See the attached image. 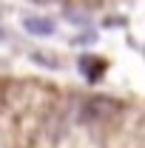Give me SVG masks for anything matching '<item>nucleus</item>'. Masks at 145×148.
<instances>
[{"label":"nucleus","mask_w":145,"mask_h":148,"mask_svg":"<svg viewBox=\"0 0 145 148\" xmlns=\"http://www.w3.org/2000/svg\"><path fill=\"white\" fill-rule=\"evenodd\" d=\"M0 40H3V29H0Z\"/></svg>","instance_id":"4"},{"label":"nucleus","mask_w":145,"mask_h":148,"mask_svg":"<svg viewBox=\"0 0 145 148\" xmlns=\"http://www.w3.org/2000/svg\"><path fill=\"white\" fill-rule=\"evenodd\" d=\"M23 26H26V32L40 34V37H46V34L54 32V23H51V20H43V17H26V20H23Z\"/></svg>","instance_id":"1"},{"label":"nucleus","mask_w":145,"mask_h":148,"mask_svg":"<svg viewBox=\"0 0 145 148\" xmlns=\"http://www.w3.org/2000/svg\"><path fill=\"white\" fill-rule=\"evenodd\" d=\"M80 69L85 71V77H88V80H97V77H100V71H103V63H100L97 57H83V60H80Z\"/></svg>","instance_id":"2"},{"label":"nucleus","mask_w":145,"mask_h":148,"mask_svg":"<svg viewBox=\"0 0 145 148\" xmlns=\"http://www.w3.org/2000/svg\"><path fill=\"white\" fill-rule=\"evenodd\" d=\"M31 3H46V0H31Z\"/></svg>","instance_id":"3"}]
</instances>
